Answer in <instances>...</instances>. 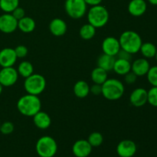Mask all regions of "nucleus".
<instances>
[{"label":"nucleus","mask_w":157,"mask_h":157,"mask_svg":"<svg viewBox=\"0 0 157 157\" xmlns=\"http://www.w3.org/2000/svg\"><path fill=\"white\" fill-rule=\"evenodd\" d=\"M17 109L23 116L32 117L41 110V100L37 95L27 94L18 99L17 102Z\"/></svg>","instance_id":"1"},{"label":"nucleus","mask_w":157,"mask_h":157,"mask_svg":"<svg viewBox=\"0 0 157 157\" xmlns=\"http://www.w3.org/2000/svg\"><path fill=\"white\" fill-rule=\"evenodd\" d=\"M119 42L121 48L132 55L139 52L143 44L140 35L137 32L131 30L123 32L120 36Z\"/></svg>","instance_id":"2"},{"label":"nucleus","mask_w":157,"mask_h":157,"mask_svg":"<svg viewBox=\"0 0 157 157\" xmlns=\"http://www.w3.org/2000/svg\"><path fill=\"white\" fill-rule=\"evenodd\" d=\"M125 90L124 84L115 78H108L102 84V93L104 98L108 101H117L123 97Z\"/></svg>","instance_id":"3"},{"label":"nucleus","mask_w":157,"mask_h":157,"mask_svg":"<svg viewBox=\"0 0 157 157\" xmlns=\"http://www.w3.org/2000/svg\"><path fill=\"white\" fill-rule=\"evenodd\" d=\"M87 21L96 29L102 28L107 24L109 21V12L106 7L101 5L91 6L87 12Z\"/></svg>","instance_id":"4"},{"label":"nucleus","mask_w":157,"mask_h":157,"mask_svg":"<svg viewBox=\"0 0 157 157\" xmlns=\"http://www.w3.org/2000/svg\"><path fill=\"white\" fill-rule=\"evenodd\" d=\"M35 150L40 157H53L58 151V144L52 136H43L37 141Z\"/></svg>","instance_id":"5"},{"label":"nucleus","mask_w":157,"mask_h":157,"mask_svg":"<svg viewBox=\"0 0 157 157\" xmlns=\"http://www.w3.org/2000/svg\"><path fill=\"white\" fill-rule=\"evenodd\" d=\"M46 87V80L44 76L39 74H32L25 78L24 88L27 94L38 96Z\"/></svg>","instance_id":"6"},{"label":"nucleus","mask_w":157,"mask_h":157,"mask_svg":"<svg viewBox=\"0 0 157 157\" xmlns=\"http://www.w3.org/2000/svg\"><path fill=\"white\" fill-rule=\"evenodd\" d=\"M87 7L84 0H66L64 3L66 13L74 19L83 18L87 12Z\"/></svg>","instance_id":"7"},{"label":"nucleus","mask_w":157,"mask_h":157,"mask_svg":"<svg viewBox=\"0 0 157 157\" xmlns=\"http://www.w3.org/2000/svg\"><path fill=\"white\" fill-rule=\"evenodd\" d=\"M18 74L13 67H2L0 70V84L3 87H11L17 82Z\"/></svg>","instance_id":"8"},{"label":"nucleus","mask_w":157,"mask_h":157,"mask_svg":"<svg viewBox=\"0 0 157 157\" xmlns=\"http://www.w3.org/2000/svg\"><path fill=\"white\" fill-rule=\"evenodd\" d=\"M18 29V20L11 13L0 15V31L3 33L10 34Z\"/></svg>","instance_id":"9"},{"label":"nucleus","mask_w":157,"mask_h":157,"mask_svg":"<svg viewBox=\"0 0 157 157\" xmlns=\"http://www.w3.org/2000/svg\"><path fill=\"white\" fill-rule=\"evenodd\" d=\"M137 147L131 140H121L117 147V153L120 157H133L136 154Z\"/></svg>","instance_id":"10"},{"label":"nucleus","mask_w":157,"mask_h":157,"mask_svg":"<svg viewBox=\"0 0 157 157\" xmlns=\"http://www.w3.org/2000/svg\"><path fill=\"white\" fill-rule=\"evenodd\" d=\"M121 48L119 39L114 38V37H107L104 38L102 42L103 53L107 54L108 55L116 57Z\"/></svg>","instance_id":"11"},{"label":"nucleus","mask_w":157,"mask_h":157,"mask_svg":"<svg viewBox=\"0 0 157 157\" xmlns=\"http://www.w3.org/2000/svg\"><path fill=\"white\" fill-rule=\"evenodd\" d=\"M92 148L87 140H78L72 146V152L76 157H87L91 153Z\"/></svg>","instance_id":"12"},{"label":"nucleus","mask_w":157,"mask_h":157,"mask_svg":"<svg viewBox=\"0 0 157 157\" xmlns=\"http://www.w3.org/2000/svg\"><path fill=\"white\" fill-rule=\"evenodd\" d=\"M17 58L14 48H5L0 51V66L2 67H13Z\"/></svg>","instance_id":"13"},{"label":"nucleus","mask_w":157,"mask_h":157,"mask_svg":"<svg viewBox=\"0 0 157 157\" xmlns=\"http://www.w3.org/2000/svg\"><path fill=\"white\" fill-rule=\"evenodd\" d=\"M130 102L136 107H140L147 103V90L142 87L133 90L130 96Z\"/></svg>","instance_id":"14"},{"label":"nucleus","mask_w":157,"mask_h":157,"mask_svg":"<svg viewBox=\"0 0 157 157\" xmlns=\"http://www.w3.org/2000/svg\"><path fill=\"white\" fill-rule=\"evenodd\" d=\"M150 68V62L145 58H138L131 63V71H133L137 77L147 75Z\"/></svg>","instance_id":"15"},{"label":"nucleus","mask_w":157,"mask_h":157,"mask_svg":"<svg viewBox=\"0 0 157 157\" xmlns=\"http://www.w3.org/2000/svg\"><path fill=\"white\" fill-rule=\"evenodd\" d=\"M129 13L134 17H140L144 15L147 9V4L145 0H131L127 6Z\"/></svg>","instance_id":"16"},{"label":"nucleus","mask_w":157,"mask_h":157,"mask_svg":"<svg viewBox=\"0 0 157 157\" xmlns=\"http://www.w3.org/2000/svg\"><path fill=\"white\" fill-rule=\"evenodd\" d=\"M67 26L65 21L59 18H54L49 24V30L51 33L56 37L63 36L67 32Z\"/></svg>","instance_id":"17"},{"label":"nucleus","mask_w":157,"mask_h":157,"mask_svg":"<svg viewBox=\"0 0 157 157\" xmlns=\"http://www.w3.org/2000/svg\"><path fill=\"white\" fill-rule=\"evenodd\" d=\"M32 117L34 124L40 130H46L52 124V119L50 116L44 111L40 110Z\"/></svg>","instance_id":"18"},{"label":"nucleus","mask_w":157,"mask_h":157,"mask_svg":"<svg viewBox=\"0 0 157 157\" xmlns=\"http://www.w3.org/2000/svg\"><path fill=\"white\" fill-rule=\"evenodd\" d=\"M115 60H116V57L103 53L98 57V60H97V64H98V67L109 72L110 71H113Z\"/></svg>","instance_id":"19"},{"label":"nucleus","mask_w":157,"mask_h":157,"mask_svg":"<svg viewBox=\"0 0 157 157\" xmlns=\"http://www.w3.org/2000/svg\"><path fill=\"white\" fill-rule=\"evenodd\" d=\"M113 71L118 75L124 76L131 71V62L130 61L121 58H116Z\"/></svg>","instance_id":"20"},{"label":"nucleus","mask_w":157,"mask_h":157,"mask_svg":"<svg viewBox=\"0 0 157 157\" xmlns=\"http://www.w3.org/2000/svg\"><path fill=\"white\" fill-rule=\"evenodd\" d=\"M36 27L35 21L31 17L25 16L18 21V29L24 33H31Z\"/></svg>","instance_id":"21"},{"label":"nucleus","mask_w":157,"mask_h":157,"mask_svg":"<svg viewBox=\"0 0 157 157\" xmlns=\"http://www.w3.org/2000/svg\"><path fill=\"white\" fill-rule=\"evenodd\" d=\"M74 94L78 98H85L90 94V85L84 81H78L74 85Z\"/></svg>","instance_id":"22"},{"label":"nucleus","mask_w":157,"mask_h":157,"mask_svg":"<svg viewBox=\"0 0 157 157\" xmlns=\"http://www.w3.org/2000/svg\"><path fill=\"white\" fill-rule=\"evenodd\" d=\"M90 78L94 84H101L102 85L107 79H108V72L106 71L101 67L97 66L93 69L90 74Z\"/></svg>","instance_id":"23"},{"label":"nucleus","mask_w":157,"mask_h":157,"mask_svg":"<svg viewBox=\"0 0 157 157\" xmlns=\"http://www.w3.org/2000/svg\"><path fill=\"white\" fill-rule=\"evenodd\" d=\"M18 75L26 78L34 73V67L31 62L28 61H23L18 64L17 68Z\"/></svg>","instance_id":"24"},{"label":"nucleus","mask_w":157,"mask_h":157,"mask_svg":"<svg viewBox=\"0 0 157 157\" xmlns=\"http://www.w3.org/2000/svg\"><path fill=\"white\" fill-rule=\"evenodd\" d=\"M140 52H141L143 56L145 58H155L157 52V48L154 44L151 42L143 43L141 45Z\"/></svg>","instance_id":"25"},{"label":"nucleus","mask_w":157,"mask_h":157,"mask_svg":"<svg viewBox=\"0 0 157 157\" xmlns=\"http://www.w3.org/2000/svg\"><path fill=\"white\" fill-rule=\"evenodd\" d=\"M96 28L89 23L83 25L79 31L80 36L84 40L92 39L96 35Z\"/></svg>","instance_id":"26"},{"label":"nucleus","mask_w":157,"mask_h":157,"mask_svg":"<svg viewBox=\"0 0 157 157\" xmlns=\"http://www.w3.org/2000/svg\"><path fill=\"white\" fill-rule=\"evenodd\" d=\"M19 6V0H0V9L5 13H12Z\"/></svg>","instance_id":"27"},{"label":"nucleus","mask_w":157,"mask_h":157,"mask_svg":"<svg viewBox=\"0 0 157 157\" xmlns=\"http://www.w3.org/2000/svg\"><path fill=\"white\" fill-rule=\"evenodd\" d=\"M92 147H98L104 142V136L100 132H93L87 140Z\"/></svg>","instance_id":"28"},{"label":"nucleus","mask_w":157,"mask_h":157,"mask_svg":"<svg viewBox=\"0 0 157 157\" xmlns=\"http://www.w3.org/2000/svg\"><path fill=\"white\" fill-rule=\"evenodd\" d=\"M147 103L157 107V87H153L147 91Z\"/></svg>","instance_id":"29"},{"label":"nucleus","mask_w":157,"mask_h":157,"mask_svg":"<svg viewBox=\"0 0 157 157\" xmlns=\"http://www.w3.org/2000/svg\"><path fill=\"white\" fill-rule=\"evenodd\" d=\"M147 76L149 83L153 87H157V66L150 67Z\"/></svg>","instance_id":"30"},{"label":"nucleus","mask_w":157,"mask_h":157,"mask_svg":"<svg viewBox=\"0 0 157 157\" xmlns=\"http://www.w3.org/2000/svg\"><path fill=\"white\" fill-rule=\"evenodd\" d=\"M14 129H15L14 124L10 121H6L1 124V126H0V132L4 135H9L12 133Z\"/></svg>","instance_id":"31"},{"label":"nucleus","mask_w":157,"mask_h":157,"mask_svg":"<svg viewBox=\"0 0 157 157\" xmlns=\"http://www.w3.org/2000/svg\"><path fill=\"white\" fill-rule=\"evenodd\" d=\"M14 50H15V55L18 58H25L29 52L28 48L25 45H18L14 48Z\"/></svg>","instance_id":"32"},{"label":"nucleus","mask_w":157,"mask_h":157,"mask_svg":"<svg viewBox=\"0 0 157 157\" xmlns=\"http://www.w3.org/2000/svg\"><path fill=\"white\" fill-rule=\"evenodd\" d=\"M11 14H12V15H13L14 18H15V19L18 20V21L21 19V18H22L23 17L25 16V10L22 9V8L19 7V6H18L15 9H14L13 12H12Z\"/></svg>","instance_id":"33"},{"label":"nucleus","mask_w":157,"mask_h":157,"mask_svg":"<svg viewBox=\"0 0 157 157\" xmlns=\"http://www.w3.org/2000/svg\"><path fill=\"white\" fill-rule=\"evenodd\" d=\"M137 79V76L133 73V71H130V72L124 75V81L127 84H134Z\"/></svg>","instance_id":"34"},{"label":"nucleus","mask_w":157,"mask_h":157,"mask_svg":"<svg viewBox=\"0 0 157 157\" xmlns=\"http://www.w3.org/2000/svg\"><path fill=\"white\" fill-rule=\"evenodd\" d=\"M116 57L117 58H121V59L127 60V61H130L132 59V54L129 53L127 51L121 48V50L119 51V52H118L117 55H116Z\"/></svg>","instance_id":"35"},{"label":"nucleus","mask_w":157,"mask_h":157,"mask_svg":"<svg viewBox=\"0 0 157 157\" xmlns=\"http://www.w3.org/2000/svg\"><path fill=\"white\" fill-rule=\"evenodd\" d=\"M90 93L94 95H100L102 93V85L101 84H94L90 87Z\"/></svg>","instance_id":"36"},{"label":"nucleus","mask_w":157,"mask_h":157,"mask_svg":"<svg viewBox=\"0 0 157 157\" xmlns=\"http://www.w3.org/2000/svg\"><path fill=\"white\" fill-rule=\"evenodd\" d=\"M84 2H85L87 6H98V5H101L103 0H84Z\"/></svg>","instance_id":"37"},{"label":"nucleus","mask_w":157,"mask_h":157,"mask_svg":"<svg viewBox=\"0 0 157 157\" xmlns=\"http://www.w3.org/2000/svg\"><path fill=\"white\" fill-rule=\"evenodd\" d=\"M148 2L153 6H157V0H148Z\"/></svg>","instance_id":"38"},{"label":"nucleus","mask_w":157,"mask_h":157,"mask_svg":"<svg viewBox=\"0 0 157 157\" xmlns=\"http://www.w3.org/2000/svg\"><path fill=\"white\" fill-rule=\"evenodd\" d=\"M2 90H3V86L0 84V94H1L2 92Z\"/></svg>","instance_id":"39"},{"label":"nucleus","mask_w":157,"mask_h":157,"mask_svg":"<svg viewBox=\"0 0 157 157\" xmlns=\"http://www.w3.org/2000/svg\"><path fill=\"white\" fill-rule=\"evenodd\" d=\"M155 58H156V60L157 61V52H156V56H155Z\"/></svg>","instance_id":"40"},{"label":"nucleus","mask_w":157,"mask_h":157,"mask_svg":"<svg viewBox=\"0 0 157 157\" xmlns=\"http://www.w3.org/2000/svg\"><path fill=\"white\" fill-rule=\"evenodd\" d=\"M0 126H1V123H0Z\"/></svg>","instance_id":"41"}]
</instances>
